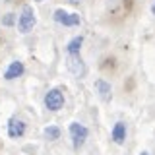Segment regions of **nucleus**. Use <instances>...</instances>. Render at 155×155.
<instances>
[{"label":"nucleus","instance_id":"nucleus-1","mask_svg":"<svg viewBox=\"0 0 155 155\" xmlns=\"http://www.w3.org/2000/svg\"><path fill=\"white\" fill-rule=\"evenodd\" d=\"M66 68L70 74H74L76 78H84L87 68L84 64V60L80 58V54H68L66 56Z\"/></svg>","mask_w":155,"mask_h":155},{"label":"nucleus","instance_id":"nucleus-2","mask_svg":"<svg viewBox=\"0 0 155 155\" xmlns=\"http://www.w3.org/2000/svg\"><path fill=\"white\" fill-rule=\"evenodd\" d=\"M35 25V14H33V8L31 6H23L21 10V16H19V21H18V27L21 33H29Z\"/></svg>","mask_w":155,"mask_h":155},{"label":"nucleus","instance_id":"nucleus-3","mask_svg":"<svg viewBox=\"0 0 155 155\" xmlns=\"http://www.w3.org/2000/svg\"><path fill=\"white\" fill-rule=\"evenodd\" d=\"M45 105H47L48 110L62 109V105H64V95H62V91L60 89H51L45 95Z\"/></svg>","mask_w":155,"mask_h":155},{"label":"nucleus","instance_id":"nucleus-4","mask_svg":"<svg viewBox=\"0 0 155 155\" xmlns=\"http://www.w3.org/2000/svg\"><path fill=\"white\" fill-rule=\"evenodd\" d=\"M70 134H72V143H74V147L80 149L81 145H84V142L87 140V128L74 122V124H70Z\"/></svg>","mask_w":155,"mask_h":155},{"label":"nucleus","instance_id":"nucleus-5","mask_svg":"<svg viewBox=\"0 0 155 155\" xmlns=\"http://www.w3.org/2000/svg\"><path fill=\"white\" fill-rule=\"evenodd\" d=\"M54 19L58 23H62V25H70V27L80 25V16H78V14H66L64 10H56Z\"/></svg>","mask_w":155,"mask_h":155},{"label":"nucleus","instance_id":"nucleus-6","mask_svg":"<svg viewBox=\"0 0 155 155\" xmlns=\"http://www.w3.org/2000/svg\"><path fill=\"white\" fill-rule=\"evenodd\" d=\"M23 132H25V124L21 122V120H10L8 124V134L10 138H19V136H23Z\"/></svg>","mask_w":155,"mask_h":155},{"label":"nucleus","instance_id":"nucleus-7","mask_svg":"<svg viewBox=\"0 0 155 155\" xmlns=\"http://www.w3.org/2000/svg\"><path fill=\"white\" fill-rule=\"evenodd\" d=\"M95 89H97V93H99V97L103 101L110 99V93H113V91H110V84H107L105 80H97L95 81Z\"/></svg>","mask_w":155,"mask_h":155},{"label":"nucleus","instance_id":"nucleus-8","mask_svg":"<svg viewBox=\"0 0 155 155\" xmlns=\"http://www.w3.org/2000/svg\"><path fill=\"white\" fill-rule=\"evenodd\" d=\"M113 140L116 143H124L126 140V124L124 122H116L113 128Z\"/></svg>","mask_w":155,"mask_h":155},{"label":"nucleus","instance_id":"nucleus-9","mask_svg":"<svg viewBox=\"0 0 155 155\" xmlns=\"http://www.w3.org/2000/svg\"><path fill=\"white\" fill-rule=\"evenodd\" d=\"M21 74H23V64L21 62H12L10 68L6 70V74H4V78L6 80H14V78H19Z\"/></svg>","mask_w":155,"mask_h":155},{"label":"nucleus","instance_id":"nucleus-10","mask_svg":"<svg viewBox=\"0 0 155 155\" xmlns=\"http://www.w3.org/2000/svg\"><path fill=\"white\" fill-rule=\"evenodd\" d=\"M81 43H84V39H81V37H74V39H72V41L68 43V47H66L68 54H78V52H80Z\"/></svg>","mask_w":155,"mask_h":155},{"label":"nucleus","instance_id":"nucleus-11","mask_svg":"<svg viewBox=\"0 0 155 155\" xmlns=\"http://www.w3.org/2000/svg\"><path fill=\"white\" fill-rule=\"evenodd\" d=\"M45 136L48 140H58L60 138V128H56V126H48L45 130Z\"/></svg>","mask_w":155,"mask_h":155},{"label":"nucleus","instance_id":"nucleus-12","mask_svg":"<svg viewBox=\"0 0 155 155\" xmlns=\"http://www.w3.org/2000/svg\"><path fill=\"white\" fill-rule=\"evenodd\" d=\"M4 25H12V23H14V14H8V16L6 18H4Z\"/></svg>","mask_w":155,"mask_h":155},{"label":"nucleus","instance_id":"nucleus-13","mask_svg":"<svg viewBox=\"0 0 155 155\" xmlns=\"http://www.w3.org/2000/svg\"><path fill=\"white\" fill-rule=\"evenodd\" d=\"M70 2H74V4H76V2H80V0H70Z\"/></svg>","mask_w":155,"mask_h":155},{"label":"nucleus","instance_id":"nucleus-14","mask_svg":"<svg viewBox=\"0 0 155 155\" xmlns=\"http://www.w3.org/2000/svg\"><path fill=\"white\" fill-rule=\"evenodd\" d=\"M142 155H149V153H142Z\"/></svg>","mask_w":155,"mask_h":155},{"label":"nucleus","instance_id":"nucleus-15","mask_svg":"<svg viewBox=\"0 0 155 155\" xmlns=\"http://www.w3.org/2000/svg\"><path fill=\"white\" fill-rule=\"evenodd\" d=\"M37 2H43V0H37Z\"/></svg>","mask_w":155,"mask_h":155}]
</instances>
